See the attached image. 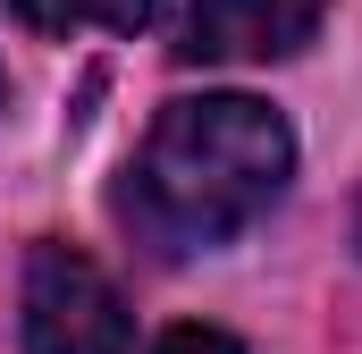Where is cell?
<instances>
[{"instance_id": "7a4b0ae2", "label": "cell", "mask_w": 362, "mask_h": 354, "mask_svg": "<svg viewBox=\"0 0 362 354\" xmlns=\"http://www.w3.org/2000/svg\"><path fill=\"white\" fill-rule=\"evenodd\" d=\"M127 295L85 262L76 245H34L25 253V354H127Z\"/></svg>"}, {"instance_id": "277c9868", "label": "cell", "mask_w": 362, "mask_h": 354, "mask_svg": "<svg viewBox=\"0 0 362 354\" xmlns=\"http://www.w3.org/2000/svg\"><path fill=\"white\" fill-rule=\"evenodd\" d=\"M8 8L34 34H144L160 17V0H8Z\"/></svg>"}, {"instance_id": "6da1fadb", "label": "cell", "mask_w": 362, "mask_h": 354, "mask_svg": "<svg viewBox=\"0 0 362 354\" xmlns=\"http://www.w3.org/2000/svg\"><path fill=\"white\" fill-rule=\"evenodd\" d=\"M295 177V127L253 93H185L152 118L127 211L160 253H211L245 236Z\"/></svg>"}, {"instance_id": "3957f363", "label": "cell", "mask_w": 362, "mask_h": 354, "mask_svg": "<svg viewBox=\"0 0 362 354\" xmlns=\"http://www.w3.org/2000/svg\"><path fill=\"white\" fill-rule=\"evenodd\" d=\"M329 0H194L185 8L177 59L194 68H253V59H286L320 34Z\"/></svg>"}, {"instance_id": "5b68a950", "label": "cell", "mask_w": 362, "mask_h": 354, "mask_svg": "<svg viewBox=\"0 0 362 354\" xmlns=\"http://www.w3.org/2000/svg\"><path fill=\"white\" fill-rule=\"evenodd\" d=\"M152 354H245V346H236L228 329H202V321H185V329H169Z\"/></svg>"}]
</instances>
